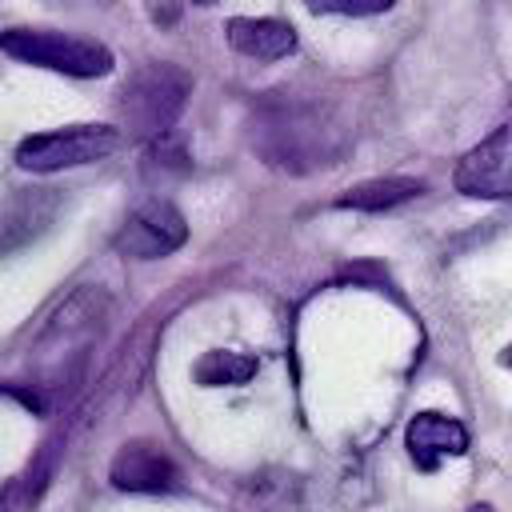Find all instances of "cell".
I'll use <instances>...</instances> for the list:
<instances>
[{
	"label": "cell",
	"instance_id": "cell-12",
	"mask_svg": "<svg viewBox=\"0 0 512 512\" xmlns=\"http://www.w3.org/2000/svg\"><path fill=\"white\" fill-rule=\"evenodd\" d=\"M500 360H504V364H508V368H512V344H508V348H504V352H500Z\"/></svg>",
	"mask_w": 512,
	"mask_h": 512
},
{
	"label": "cell",
	"instance_id": "cell-13",
	"mask_svg": "<svg viewBox=\"0 0 512 512\" xmlns=\"http://www.w3.org/2000/svg\"><path fill=\"white\" fill-rule=\"evenodd\" d=\"M468 512H496V508H488V504H472Z\"/></svg>",
	"mask_w": 512,
	"mask_h": 512
},
{
	"label": "cell",
	"instance_id": "cell-1",
	"mask_svg": "<svg viewBox=\"0 0 512 512\" xmlns=\"http://www.w3.org/2000/svg\"><path fill=\"white\" fill-rule=\"evenodd\" d=\"M0 52H8L20 64L80 76V80L112 72V52L100 40L56 32V28H8V32H0Z\"/></svg>",
	"mask_w": 512,
	"mask_h": 512
},
{
	"label": "cell",
	"instance_id": "cell-4",
	"mask_svg": "<svg viewBox=\"0 0 512 512\" xmlns=\"http://www.w3.org/2000/svg\"><path fill=\"white\" fill-rule=\"evenodd\" d=\"M456 192L476 200H508L512 196V120L488 132L472 152L460 156L452 172Z\"/></svg>",
	"mask_w": 512,
	"mask_h": 512
},
{
	"label": "cell",
	"instance_id": "cell-5",
	"mask_svg": "<svg viewBox=\"0 0 512 512\" xmlns=\"http://www.w3.org/2000/svg\"><path fill=\"white\" fill-rule=\"evenodd\" d=\"M184 240H188V224L180 208L168 200H148L128 216L124 232L116 236V248L136 260H156V256L176 252Z\"/></svg>",
	"mask_w": 512,
	"mask_h": 512
},
{
	"label": "cell",
	"instance_id": "cell-3",
	"mask_svg": "<svg viewBox=\"0 0 512 512\" xmlns=\"http://www.w3.org/2000/svg\"><path fill=\"white\" fill-rule=\"evenodd\" d=\"M188 96V76L172 64H148L124 84V124L132 136H164L180 116Z\"/></svg>",
	"mask_w": 512,
	"mask_h": 512
},
{
	"label": "cell",
	"instance_id": "cell-10",
	"mask_svg": "<svg viewBox=\"0 0 512 512\" xmlns=\"http://www.w3.org/2000/svg\"><path fill=\"white\" fill-rule=\"evenodd\" d=\"M256 356L244 352H228V348H212L192 364V380L204 388H224V384H248L256 376Z\"/></svg>",
	"mask_w": 512,
	"mask_h": 512
},
{
	"label": "cell",
	"instance_id": "cell-8",
	"mask_svg": "<svg viewBox=\"0 0 512 512\" xmlns=\"http://www.w3.org/2000/svg\"><path fill=\"white\" fill-rule=\"evenodd\" d=\"M224 36L248 60H284L296 52V28L276 16H232Z\"/></svg>",
	"mask_w": 512,
	"mask_h": 512
},
{
	"label": "cell",
	"instance_id": "cell-2",
	"mask_svg": "<svg viewBox=\"0 0 512 512\" xmlns=\"http://www.w3.org/2000/svg\"><path fill=\"white\" fill-rule=\"evenodd\" d=\"M120 144H124V136L112 124H68V128L24 136L20 148H16V164L24 172H44L48 176V172L96 164V160L112 156Z\"/></svg>",
	"mask_w": 512,
	"mask_h": 512
},
{
	"label": "cell",
	"instance_id": "cell-9",
	"mask_svg": "<svg viewBox=\"0 0 512 512\" xmlns=\"http://www.w3.org/2000/svg\"><path fill=\"white\" fill-rule=\"evenodd\" d=\"M424 184L412 180V176H380V180H364L356 188H348L336 204L340 208H360V212H380V208H392V204H404L420 192Z\"/></svg>",
	"mask_w": 512,
	"mask_h": 512
},
{
	"label": "cell",
	"instance_id": "cell-7",
	"mask_svg": "<svg viewBox=\"0 0 512 512\" xmlns=\"http://www.w3.org/2000/svg\"><path fill=\"white\" fill-rule=\"evenodd\" d=\"M404 448L420 472H436L444 456L468 452V428L444 412H416L404 428Z\"/></svg>",
	"mask_w": 512,
	"mask_h": 512
},
{
	"label": "cell",
	"instance_id": "cell-14",
	"mask_svg": "<svg viewBox=\"0 0 512 512\" xmlns=\"http://www.w3.org/2000/svg\"><path fill=\"white\" fill-rule=\"evenodd\" d=\"M192 4H216V0H192Z\"/></svg>",
	"mask_w": 512,
	"mask_h": 512
},
{
	"label": "cell",
	"instance_id": "cell-6",
	"mask_svg": "<svg viewBox=\"0 0 512 512\" xmlns=\"http://www.w3.org/2000/svg\"><path fill=\"white\" fill-rule=\"evenodd\" d=\"M112 484L120 492H172L180 484V468L172 464V456L152 444V440H132L112 456L108 468Z\"/></svg>",
	"mask_w": 512,
	"mask_h": 512
},
{
	"label": "cell",
	"instance_id": "cell-11",
	"mask_svg": "<svg viewBox=\"0 0 512 512\" xmlns=\"http://www.w3.org/2000/svg\"><path fill=\"white\" fill-rule=\"evenodd\" d=\"M312 12H340V16H376L388 12L396 0H304Z\"/></svg>",
	"mask_w": 512,
	"mask_h": 512
}]
</instances>
